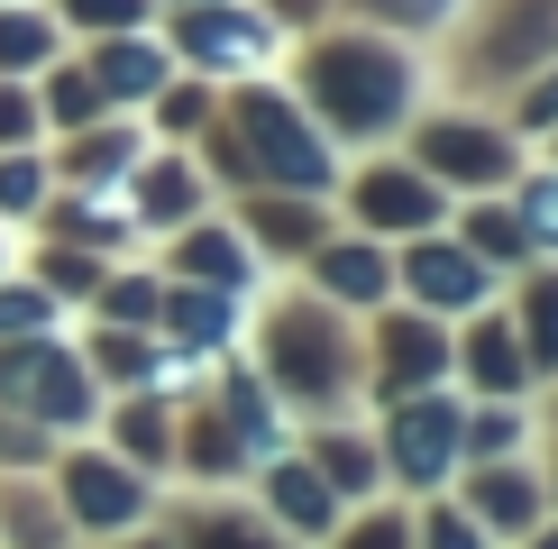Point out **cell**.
<instances>
[{
  "label": "cell",
  "instance_id": "4fadbf2b",
  "mask_svg": "<svg viewBox=\"0 0 558 549\" xmlns=\"http://www.w3.org/2000/svg\"><path fill=\"white\" fill-rule=\"evenodd\" d=\"M449 376L468 385V403H522L531 385V357H522V339H513V312L504 303H485V312H468L449 330Z\"/></svg>",
  "mask_w": 558,
  "mask_h": 549
},
{
  "label": "cell",
  "instance_id": "e0dca14e",
  "mask_svg": "<svg viewBox=\"0 0 558 549\" xmlns=\"http://www.w3.org/2000/svg\"><path fill=\"white\" fill-rule=\"evenodd\" d=\"M156 339H166V349H193L202 366H220V357L247 349V303H229V293H211V284H174V274H166Z\"/></svg>",
  "mask_w": 558,
  "mask_h": 549
},
{
  "label": "cell",
  "instance_id": "f1b7e54d",
  "mask_svg": "<svg viewBox=\"0 0 558 549\" xmlns=\"http://www.w3.org/2000/svg\"><path fill=\"white\" fill-rule=\"evenodd\" d=\"M541 449V422L522 403H468L458 422V467H485V457H531Z\"/></svg>",
  "mask_w": 558,
  "mask_h": 549
},
{
  "label": "cell",
  "instance_id": "ffe728a7",
  "mask_svg": "<svg viewBox=\"0 0 558 549\" xmlns=\"http://www.w3.org/2000/svg\"><path fill=\"white\" fill-rule=\"evenodd\" d=\"M147 156H156V129H137V120H92V129H74L56 183H74V193H120Z\"/></svg>",
  "mask_w": 558,
  "mask_h": 549
},
{
  "label": "cell",
  "instance_id": "ba28073f",
  "mask_svg": "<svg viewBox=\"0 0 558 549\" xmlns=\"http://www.w3.org/2000/svg\"><path fill=\"white\" fill-rule=\"evenodd\" d=\"M412 166H422L439 193H504V183L522 174V137L513 129H495V120H476V110H439V120L412 129Z\"/></svg>",
  "mask_w": 558,
  "mask_h": 549
},
{
  "label": "cell",
  "instance_id": "ee69618b",
  "mask_svg": "<svg viewBox=\"0 0 558 549\" xmlns=\"http://www.w3.org/2000/svg\"><path fill=\"white\" fill-rule=\"evenodd\" d=\"M522 129H558V56L531 74V91H522Z\"/></svg>",
  "mask_w": 558,
  "mask_h": 549
},
{
  "label": "cell",
  "instance_id": "7c38bea8",
  "mask_svg": "<svg viewBox=\"0 0 558 549\" xmlns=\"http://www.w3.org/2000/svg\"><path fill=\"white\" fill-rule=\"evenodd\" d=\"M458 503L476 513V532L495 549H522L549 522V486H541V457H485V467H458Z\"/></svg>",
  "mask_w": 558,
  "mask_h": 549
},
{
  "label": "cell",
  "instance_id": "484cf974",
  "mask_svg": "<svg viewBox=\"0 0 558 549\" xmlns=\"http://www.w3.org/2000/svg\"><path fill=\"white\" fill-rule=\"evenodd\" d=\"M0 549H83L46 476H0Z\"/></svg>",
  "mask_w": 558,
  "mask_h": 549
},
{
  "label": "cell",
  "instance_id": "5b68a950",
  "mask_svg": "<svg viewBox=\"0 0 558 549\" xmlns=\"http://www.w3.org/2000/svg\"><path fill=\"white\" fill-rule=\"evenodd\" d=\"M0 412L56 430V440H92L101 430V385H92V366H83V349L64 330L0 339Z\"/></svg>",
  "mask_w": 558,
  "mask_h": 549
},
{
  "label": "cell",
  "instance_id": "2e32d148",
  "mask_svg": "<svg viewBox=\"0 0 558 549\" xmlns=\"http://www.w3.org/2000/svg\"><path fill=\"white\" fill-rule=\"evenodd\" d=\"M302 266H312V293H320V303H339L348 320H366V312L393 303V247L385 239H357V229L339 239V229H330Z\"/></svg>",
  "mask_w": 558,
  "mask_h": 549
},
{
  "label": "cell",
  "instance_id": "d6986e66",
  "mask_svg": "<svg viewBox=\"0 0 558 549\" xmlns=\"http://www.w3.org/2000/svg\"><path fill=\"white\" fill-rule=\"evenodd\" d=\"M293 449L320 467V486L339 503H376L385 495V457H376V422H302Z\"/></svg>",
  "mask_w": 558,
  "mask_h": 549
},
{
  "label": "cell",
  "instance_id": "9a60e30c",
  "mask_svg": "<svg viewBox=\"0 0 558 549\" xmlns=\"http://www.w3.org/2000/svg\"><path fill=\"white\" fill-rule=\"evenodd\" d=\"M174 284H211L229 293V303H257L266 293V257L239 239V220H220V211H202L193 229H174Z\"/></svg>",
  "mask_w": 558,
  "mask_h": 549
},
{
  "label": "cell",
  "instance_id": "836d02e7",
  "mask_svg": "<svg viewBox=\"0 0 558 549\" xmlns=\"http://www.w3.org/2000/svg\"><path fill=\"white\" fill-rule=\"evenodd\" d=\"M320 549H412V503L403 495H376V503H348L339 532Z\"/></svg>",
  "mask_w": 558,
  "mask_h": 549
},
{
  "label": "cell",
  "instance_id": "60d3db41",
  "mask_svg": "<svg viewBox=\"0 0 558 549\" xmlns=\"http://www.w3.org/2000/svg\"><path fill=\"white\" fill-rule=\"evenodd\" d=\"M46 120H37V83H0V156L10 147H37Z\"/></svg>",
  "mask_w": 558,
  "mask_h": 549
},
{
  "label": "cell",
  "instance_id": "5bb4252c",
  "mask_svg": "<svg viewBox=\"0 0 558 549\" xmlns=\"http://www.w3.org/2000/svg\"><path fill=\"white\" fill-rule=\"evenodd\" d=\"M247 486H257V513H266V522H275V532H284L293 549H320V540L339 532V513H348V503H339L330 486H320V467H312L302 449L266 457V467L247 476Z\"/></svg>",
  "mask_w": 558,
  "mask_h": 549
},
{
  "label": "cell",
  "instance_id": "30bf717a",
  "mask_svg": "<svg viewBox=\"0 0 558 549\" xmlns=\"http://www.w3.org/2000/svg\"><path fill=\"white\" fill-rule=\"evenodd\" d=\"M366 385H376V403H403V394L449 385V320H430L412 303L366 312Z\"/></svg>",
  "mask_w": 558,
  "mask_h": 549
},
{
  "label": "cell",
  "instance_id": "52a82bcc",
  "mask_svg": "<svg viewBox=\"0 0 558 549\" xmlns=\"http://www.w3.org/2000/svg\"><path fill=\"white\" fill-rule=\"evenodd\" d=\"M449 211H458V193H439L412 156H366V166L348 174V229H357V239L403 247V239L449 229Z\"/></svg>",
  "mask_w": 558,
  "mask_h": 549
},
{
  "label": "cell",
  "instance_id": "8d00e7d4",
  "mask_svg": "<svg viewBox=\"0 0 558 549\" xmlns=\"http://www.w3.org/2000/svg\"><path fill=\"white\" fill-rule=\"evenodd\" d=\"M412 549H495V540L476 532V513L458 495H422L412 503Z\"/></svg>",
  "mask_w": 558,
  "mask_h": 549
},
{
  "label": "cell",
  "instance_id": "603a6c76",
  "mask_svg": "<svg viewBox=\"0 0 558 549\" xmlns=\"http://www.w3.org/2000/svg\"><path fill=\"white\" fill-rule=\"evenodd\" d=\"M166 532H174V549H293L257 503H239V495H211V503L183 495V503H166Z\"/></svg>",
  "mask_w": 558,
  "mask_h": 549
},
{
  "label": "cell",
  "instance_id": "681fc988",
  "mask_svg": "<svg viewBox=\"0 0 558 549\" xmlns=\"http://www.w3.org/2000/svg\"><path fill=\"white\" fill-rule=\"evenodd\" d=\"M174 10H211V0H174Z\"/></svg>",
  "mask_w": 558,
  "mask_h": 549
},
{
  "label": "cell",
  "instance_id": "3957f363",
  "mask_svg": "<svg viewBox=\"0 0 558 549\" xmlns=\"http://www.w3.org/2000/svg\"><path fill=\"white\" fill-rule=\"evenodd\" d=\"M229 156H239V174L257 183V193H339V147L320 137V120L293 101V91L275 83H239V101H229Z\"/></svg>",
  "mask_w": 558,
  "mask_h": 549
},
{
  "label": "cell",
  "instance_id": "e575fe53",
  "mask_svg": "<svg viewBox=\"0 0 558 549\" xmlns=\"http://www.w3.org/2000/svg\"><path fill=\"white\" fill-rule=\"evenodd\" d=\"M156 303H166V274H147V266H110L101 293H92V312L110 330H156Z\"/></svg>",
  "mask_w": 558,
  "mask_h": 549
},
{
  "label": "cell",
  "instance_id": "6da1fadb",
  "mask_svg": "<svg viewBox=\"0 0 558 549\" xmlns=\"http://www.w3.org/2000/svg\"><path fill=\"white\" fill-rule=\"evenodd\" d=\"M247 357L284 394L293 422H339V403L366 394V330L339 303H320L312 284L247 303Z\"/></svg>",
  "mask_w": 558,
  "mask_h": 549
},
{
  "label": "cell",
  "instance_id": "f35d334b",
  "mask_svg": "<svg viewBox=\"0 0 558 549\" xmlns=\"http://www.w3.org/2000/svg\"><path fill=\"white\" fill-rule=\"evenodd\" d=\"M28 274L56 293V303H92V293H101V274H110V257H83V247H64V239H56V247H37V266H28Z\"/></svg>",
  "mask_w": 558,
  "mask_h": 549
},
{
  "label": "cell",
  "instance_id": "1f68e13d",
  "mask_svg": "<svg viewBox=\"0 0 558 549\" xmlns=\"http://www.w3.org/2000/svg\"><path fill=\"white\" fill-rule=\"evenodd\" d=\"M37 120L56 129V137H74L92 120H110V101H101V83L83 74V64H46V91H37Z\"/></svg>",
  "mask_w": 558,
  "mask_h": 549
},
{
  "label": "cell",
  "instance_id": "7a4b0ae2",
  "mask_svg": "<svg viewBox=\"0 0 558 549\" xmlns=\"http://www.w3.org/2000/svg\"><path fill=\"white\" fill-rule=\"evenodd\" d=\"M302 110L320 120L330 147H376L412 120V101H422V64H412L403 37H320L312 56H302Z\"/></svg>",
  "mask_w": 558,
  "mask_h": 549
},
{
  "label": "cell",
  "instance_id": "9c48e42d",
  "mask_svg": "<svg viewBox=\"0 0 558 549\" xmlns=\"http://www.w3.org/2000/svg\"><path fill=\"white\" fill-rule=\"evenodd\" d=\"M174 64H193V74H229V83H257L275 56H284V28H275L266 10H239V0H211V10H183L174 37H166Z\"/></svg>",
  "mask_w": 558,
  "mask_h": 549
},
{
  "label": "cell",
  "instance_id": "7dc6e473",
  "mask_svg": "<svg viewBox=\"0 0 558 549\" xmlns=\"http://www.w3.org/2000/svg\"><path fill=\"white\" fill-rule=\"evenodd\" d=\"M522 549H558V513H549V522H541V532H531Z\"/></svg>",
  "mask_w": 558,
  "mask_h": 549
},
{
  "label": "cell",
  "instance_id": "4dcf8cb0",
  "mask_svg": "<svg viewBox=\"0 0 558 549\" xmlns=\"http://www.w3.org/2000/svg\"><path fill=\"white\" fill-rule=\"evenodd\" d=\"M46 64H64V37L46 10H19V0H0V83H28Z\"/></svg>",
  "mask_w": 558,
  "mask_h": 549
},
{
  "label": "cell",
  "instance_id": "c3c4849f",
  "mask_svg": "<svg viewBox=\"0 0 558 549\" xmlns=\"http://www.w3.org/2000/svg\"><path fill=\"white\" fill-rule=\"evenodd\" d=\"M0 274H10V229H0Z\"/></svg>",
  "mask_w": 558,
  "mask_h": 549
},
{
  "label": "cell",
  "instance_id": "d4e9b609",
  "mask_svg": "<svg viewBox=\"0 0 558 549\" xmlns=\"http://www.w3.org/2000/svg\"><path fill=\"white\" fill-rule=\"evenodd\" d=\"M174 422H183V412H174V403H156V394H120V403H101V440L120 449L137 476H156V486L174 476Z\"/></svg>",
  "mask_w": 558,
  "mask_h": 549
},
{
  "label": "cell",
  "instance_id": "b9f144b4",
  "mask_svg": "<svg viewBox=\"0 0 558 549\" xmlns=\"http://www.w3.org/2000/svg\"><path fill=\"white\" fill-rule=\"evenodd\" d=\"M64 19L92 28V37H129L137 19H147V0H64Z\"/></svg>",
  "mask_w": 558,
  "mask_h": 549
},
{
  "label": "cell",
  "instance_id": "ac0fdd59",
  "mask_svg": "<svg viewBox=\"0 0 558 549\" xmlns=\"http://www.w3.org/2000/svg\"><path fill=\"white\" fill-rule=\"evenodd\" d=\"M120 193H129L137 239H147V229H156V239H174V229H193L202 211H211V183H202V166H193L183 147H156L147 166H137V174L120 183Z\"/></svg>",
  "mask_w": 558,
  "mask_h": 549
},
{
  "label": "cell",
  "instance_id": "8fae6325",
  "mask_svg": "<svg viewBox=\"0 0 558 549\" xmlns=\"http://www.w3.org/2000/svg\"><path fill=\"white\" fill-rule=\"evenodd\" d=\"M495 284L504 274H485L468 247L449 239V229H430V239H403L393 247V303H412V312H430V320H468L495 303Z\"/></svg>",
  "mask_w": 558,
  "mask_h": 549
},
{
  "label": "cell",
  "instance_id": "4316f807",
  "mask_svg": "<svg viewBox=\"0 0 558 549\" xmlns=\"http://www.w3.org/2000/svg\"><path fill=\"white\" fill-rule=\"evenodd\" d=\"M449 239L468 247V257H476L485 274H522V266H531L513 202H485V193H476V202H458V211H449Z\"/></svg>",
  "mask_w": 558,
  "mask_h": 549
},
{
  "label": "cell",
  "instance_id": "d6a6232c",
  "mask_svg": "<svg viewBox=\"0 0 558 549\" xmlns=\"http://www.w3.org/2000/svg\"><path fill=\"white\" fill-rule=\"evenodd\" d=\"M513 220H522L531 266H558V166H531V174H513Z\"/></svg>",
  "mask_w": 558,
  "mask_h": 549
},
{
  "label": "cell",
  "instance_id": "83f0119b",
  "mask_svg": "<svg viewBox=\"0 0 558 549\" xmlns=\"http://www.w3.org/2000/svg\"><path fill=\"white\" fill-rule=\"evenodd\" d=\"M513 339H522V357H531V376L558 385V266H522V284H513Z\"/></svg>",
  "mask_w": 558,
  "mask_h": 549
},
{
  "label": "cell",
  "instance_id": "8992f818",
  "mask_svg": "<svg viewBox=\"0 0 558 549\" xmlns=\"http://www.w3.org/2000/svg\"><path fill=\"white\" fill-rule=\"evenodd\" d=\"M458 422H468V403H458L449 385H430V394H403V403H385V422H376L385 495H403V503H422V495H449V486H458Z\"/></svg>",
  "mask_w": 558,
  "mask_h": 549
},
{
  "label": "cell",
  "instance_id": "f6af8a7d",
  "mask_svg": "<svg viewBox=\"0 0 558 549\" xmlns=\"http://www.w3.org/2000/svg\"><path fill=\"white\" fill-rule=\"evenodd\" d=\"M92 549H174V532H166V513H156L147 532H120V540H92Z\"/></svg>",
  "mask_w": 558,
  "mask_h": 549
},
{
  "label": "cell",
  "instance_id": "f546056e",
  "mask_svg": "<svg viewBox=\"0 0 558 549\" xmlns=\"http://www.w3.org/2000/svg\"><path fill=\"white\" fill-rule=\"evenodd\" d=\"M83 366H92L101 394H110V385H120V394H147V376H156V330H110V320H101V330L83 339Z\"/></svg>",
  "mask_w": 558,
  "mask_h": 549
},
{
  "label": "cell",
  "instance_id": "74e56055",
  "mask_svg": "<svg viewBox=\"0 0 558 549\" xmlns=\"http://www.w3.org/2000/svg\"><path fill=\"white\" fill-rule=\"evenodd\" d=\"M56 320H64V303L37 274H0V339H46Z\"/></svg>",
  "mask_w": 558,
  "mask_h": 549
},
{
  "label": "cell",
  "instance_id": "44dd1931",
  "mask_svg": "<svg viewBox=\"0 0 558 549\" xmlns=\"http://www.w3.org/2000/svg\"><path fill=\"white\" fill-rule=\"evenodd\" d=\"M46 239H64V247H83V257H110L120 266L129 247H137V220H129V193H46Z\"/></svg>",
  "mask_w": 558,
  "mask_h": 549
},
{
  "label": "cell",
  "instance_id": "d590c367",
  "mask_svg": "<svg viewBox=\"0 0 558 549\" xmlns=\"http://www.w3.org/2000/svg\"><path fill=\"white\" fill-rule=\"evenodd\" d=\"M46 193H56V166H46V147H10L0 156V229L10 220H37Z\"/></svg>",
  "mask_w": 558,
  "mask_h": 549
},
{
  "label": "cell",
  "instance_id": "7402d4cb",
  "mask_svg": "<svg viewBox=\"0 0 558 549\" xmlns=\"http://www.w3.org/2000/svg\"><path fill=\"white\" fill-rule=\"evenodd\" d=\"M83 74L101 83V101H110V110H147L156 91H166V83L183 74V64L166 56V37H147V28H129V37H101V56H92Z\"/></svg>",
  "mask_w": 558,
  "mask_h": 549
},
{
  "label": "cell",
  "instance_id": "cb8c5ba5",
  "mask_svg": "<svg viewBox=\"0 0 558 549\" xmlns=\"http://www.w3.org/2000/svg\"><path fill=\"white\" fill-rule=\"evenodd\" d=\"M239 239L266 257V274H275V257H312L320 239H330V202H312V193H257L239 211Z\"/></svg>",
  "mask_w": 558,
  "mask_h": 549
},
{
  "label": "cell",
  "instance_id": "7bdbcfd3",
  "mask_svg": "<svg viewBox=\"0 0 558 549\" xmlns=\"http://www.w3.org/2000/svg\"><path fill=\"white\" fill-rule=\"evenodd\" d=\"M366 10H376L385 28H439V19H449L458 0H366Z\"/></svg>",
  "mask_w": 558,
  "mask_h": 549
},
{
  "label": "cell",
  "instance_id": "bcb514c9",
  "mask_svg": "<svg viewBox=\"0 0 558 549\" xmlns=\"http://www.w3.org/2000/svg\"><path fill=\"white\" fill-rule=\"evenodd\" d=\"M531 457H541V486H549V513H558V430H549V440L531 449Z\"/></svg>",
  "mask_w": 558,
  "mask_h": 549
},
{
  "label": "cell",
  "instance_id": "277c9868",
  "mask_svg": "<svg viewBox=\"0 0 558 549\" xmlns=\"http://www.w3.org/2000/svg\"><path fill=\"white\" fill-rule=\"evenodd\" d=\"M46 486H56V503H64V522H74L83 549L92 540H120V532H147V522L166 513V486L137 476L101 430H92V440H64L56 467H46Z\"/></svg>",
  "mask_w": 558,
  "mask_h": 549
},
{
  "label": "cell",
  "instance_id": "ab89813d",
  "mask_svg": "<svg viewBox=\"0 0 558 549\" xmlns=\"http://www.w3.org/2000/svg\"><path fill=\"white\" fill-rule=\"evenodd\" d=\"M147 110H156V137H166V147H193V137H202V129H211V91H202V74H193V83H183V74H174V83H166V91H156V101H147Z\"/></svg>",
  "mask_w": 558,
  "mask_h": 549
}]
</instances>
